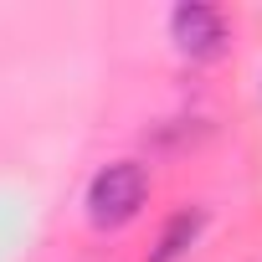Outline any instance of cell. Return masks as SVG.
<instances>
[{
  "label": "cell",
  "instance_id": "1",
  "mask_svg": "<svg viewBox=\"0 0 262 262\" xmlns=\"http://www.w3.org/2000/svg\"><path fill=\"white\" fill-rule=\"evenodd\" d=\"M144 195H149V175L139 160H113L93 175L88 185V221L98 231H113L123 221H134L144 211Z\"/></svg>",
  "mask_w": 262,
  "mask_h": 262
},
{
  "label": "cell",
  "instance_id": "2",
  "mask_svg": "<svg viewBox=\"0 0 262 262\" xmlns=\"http://www.w3.org/2000/svg\"><path fill=\"white\" fill-rule=\"evenodd\" d=\"M170 36H175V47L190 62H211V57L226 52V16L216 6L190 0V6H175L170 11Z\"/></svg>",
  "mask_w": 262,
  "mask_h": 262
},
{
  "label": "cell",
  "instance_id": "3",
  "mask_svg": "<svg viewBox=\"0 0 262 262\" xmlns=\"http://www.w3.org/2000/svg\"><path fill=\"white\" fill-rule=\"evenodd\" d=\"M201 226H206V211H201V206H185V211H175V216L165 221V231H160V242H155L149 262H180V257L195 247Z\"/></svg>",
  "mask_w": 262,
  "mask_h": 262
}]
</instances>
